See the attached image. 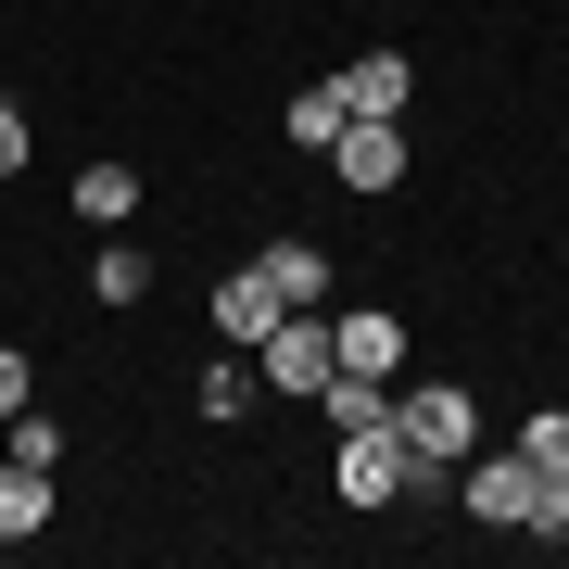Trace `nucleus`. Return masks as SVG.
<instances>
[{
	"label": "nucleus",
	"mask_w": 569,
	"mask_h": 569,
	"mask_svg": "<svg viewBox=\"0 0 569 569\" xmlns=\"http://www.w3.org/2000/svg\"><path fill=\"white\" fill-rule=\"evenodd\" d=\"M13 406H26V355L0 342V418H13Z\"/></svg>",
	"instance_id": "19"
},
{
	"label": "nucleus",
	"mask_w": 569,
	"mask_h": 569,
	"mask_svg": "<svg viewBox=\"0 0 569 569\" xmlns=\"http://www.w3.org/2000/svg\"><path fill=\"white\" fill-rule=\"evenodd\" d=\"M519 456H531V468H569V406H531V418H519Z\"/></svg>",
	"instance_id": "16"
},
{
	"label": "nucleus",
	"mask_w": 569,
	"mask_h": 569,
	"mask_svg": "<svg viewBox=\"0 0 569 569\" xmlns=\"http://www.w3.org/2000/svg\"><path fill=\"white\" fill-rule=\"evenodd\" d=\"M253 355H266V380H279V392H305V406L329 392V367H342V342H329V317H317V305H291Z\"/></svg>",
	"instance_id": "4"
},
{
	"label": "nucleus",
	"mask_w": 569,
	"mask_h": 569,
	"mask_svg": "<svg viewBox=\"0 0 569 569\" xmlns=\"http://www.w3.org/2000/svg\"><path fill=\"white\" fill-rule=\"evenodd\" d=\"M456 493H468V519H481V531H531V507H545V468L507 443V456H468Z\"/></svg>",
	"instance_id": "2"
},
{
	"label": "nucleus",
	"mask_w": 569,
	"mask_h": 569,
	"mask_svg": "<svg viewBox=\"0 0 569 569\" xmlns=\"http://www.w3.org/2000/svg\"><path fill=\"white\" fill-rule=\"evenodd\" d=\"M89 291H102V305H140V291H152V253L140 241H102V253H89Z\"/></svg>",
	"instance_id": "12"
},
{
	"label": "nucleus",
	"mask_w": 569,
	"mask_h": 569,
	"mask_svg": "<svg viewBox=\"0 0 569 569\" xmlns=\"http://www.w3.org/2000/svg\"><path fill=\"white\" fill-rule=\"evenodd\" d=\"M329 342H342V367H355V380H392V367H406V317L355 305V317H329Z\"/></svg>",
	"instance_id": "7"
},
{
	"label": "nucleus",
	"mask_w": 569,
	"mask_h": 569,
	"mask_svg": "<svg viewBox=\"0 0 569 569\" xmlns=\"http://www.w3.org/2000/svg\"><path fill=\"white\" fill-rule=\"evenodd\" d=\"M329 481H342V507H392V493H406V430L392 418L342 430V468H329Z\"/></svg>",
	"instance_id": "5"
},
{
	"label": "nucleus",
	"mask_w": 569,
	"mask_h": 569,
	"mask_svg": "<svg viewBox=\"0 0 569 569\" xmlns=\"http://www.w3.org/2000/svg\"><path fill=\"white\" fill-rule=\"evenodd\" d=\"M329 89H342V114H406V89H418V77H406V51H355Z\"/></svg>",
	"instance_id": "8"
},
{
	"label": "nucleus",
	"mask_w": 569,
	"mask_h": 569,
	"mask_svg": "<svg viewBox=\"0 0 569 569\" xmlns=\"http://www.w3.org/2000/svg\"><path fill=\"white\" fill-rule=\"evenodd\" d=\"M253 406V367H203V418H241Z\"/></svg>",
	"instance_id": "17"
},
{
	"label": "nucleus",
	"mask_w": 569,
	"mask_h": 569,
	"mask_svg": "<svg viewBox=\"0 0 569 569\" xmlns=\"http://www.w3.org/2000/svg\"><path fill=\"white\" fill-rule=\"evenodd\" d=\"M26 531H51V468L0 456V545H26Z\"/></svg>",
	"instance_id": "11"
},
{
	"label": "nucleus",
	"mask_w": 569,
	"mask_h": 569,
	"mask_svg": "<svg viewBox=\"0 0 569 569\" xmlns=\"http://www.w3.org/2000/svg\"><path fill=\"white\" fill-rule=\"evenodd\" d=\"M253 279L279 291V305H329V253H317V241H266V253H253Z\"/></svg>",
	"instance_id": "9"
},
{
	"label": "nucleus",
	"mask_w": 569,
	"mask_h": 569,
	"mask_svg": "<svg viewBox=\"0 0 569 569\" xmlns=\"http://www.w3.org/2000/svg\"><path fill=\"white\" fill-rule=\"evenodd\" d=\"M392 430H406V456H430V468H468V456H481V406H468L456 380L392 392Z\"/></svg>",
	"instance_id": "1"
},
{
	"label": "nucleus",
	"mask_w": 569,
	"mask_h": 569,
	"mask_svg": "<svg viewBox=\"0 0 569 569\" xmlns=\"http://www.w3.org/2000/svg\"><path fill=\"white\" fill-rule=\"evenodd\" d=\"M77 216H89V228H127V216H140V164H114V152L77 164Z\"/></svg>",
	"instance_id": "10"
},
{
	"label": "nucleus",
	"mask_w": 569,
	"mask_h": 569,
	"mask_svg": "<svg viewBox=\"0 0 569 569\" xmlns=\"http://www.w3.org/2000/svg\"><path fill=\"white\" fill-rule=\"evenodd\" d=\"M0 456H13V468H63V418L13 406V418H0Z\"/></svg>",
	"instance_id": "14"
},
{
	"label": "nucleus",
	"mask_w": 569,
	"mask_h": 569,
	"mask_svg": "<svg viewBox=\"0 0 569 569\" xmlns=\"http://www.w3.org/2000/svg\"><path fill=\"white\" fill-rule=\"evenodd\" d=\"M531 531H569V468H545V507H531Z\"/></svg>",
	"instance_id": "18"
},
{
	"label": "nucleus",
	"mask_w": 569,
	"mask_h": 569,
	"mask_svg": "<svg viewBox=\"0 0 569 569\" xmlns=\"http://www.w3.org/2000/svg\"><path fill=\"white\" fill-rule=\"evenodd\" d=\"M203 317H216V342H241V355H253V342H266V329H279L291 305H279V291H266V279H253V266H228V279H216V305H203Z\"/></svg>",
	"instance_id": "6"
},
{
	"label": "nucleus",
	"mask_w": 569,
	"mask_h": 569,
	"mask_svg": "<svg viewBox=\"0 0 569 569\" xmlns=\"http://www.w3.org/2000/svg\"><path fill=\"white\" fill-rule=\"evenodd\" d=\"M291 140H305V152H329V140H342V89H291Z\"/></svg>",
	"instance_id": "15"
},
{
	"label": "nucleus",
	"mask_w": 569,
	"mask_h": 569,
	"mask_svg": "<svg viewBox=\"0 0 569 569\" xmlns=\"http://www.w3.org/2000/svg\"><path fill=\"white\" fill-rule=\"evenodd\" d=\"M329 178L342 190H406V114H342V140H329Z\"/></svg>",
	"instance_id": "3"
},
{
	"label": "nucleus",
	"mask_w": 569,
	"mask_h": 569,
	"mask_svg": "<svg viewBox=\"0 0 569 569\" xmlns=\"http://www.w3.org/2000/svg\"><path fill=\"white\" fill-rule=\"evenodd\" d=\"M329 430H367V418H392V380H355V367H329Z\"/></svg>",
	"instance_id": "13"
}]
</instances>
